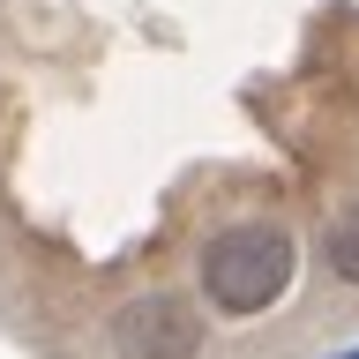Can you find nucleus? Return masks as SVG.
<instances>
[{"mask_svg": "<svg viewBox=\"0 0 359 359\" xmlns=\"http://www.w3.org/2000/svg\"><path fill=\"white\" fill-rule=\"evenodd\" d=\"M322 255H330V269L344 277V285H359V210H344V217L330 224V240H322Z\"/></svg>", "mask_w": 359, "mask_h": 359, "instance_id": "7ed1b4c3", "label": "nucleus"}, {"mask_svg": "<svg viewBox=\"0 0 359 359\" xmlns=\"http://www.w3.org/2000/svg\"><path fill=\"white\" fill-rule=\"evenodd\" d=\"M112 352L120 359H195L202 322H195V307H180L172 292H150V299H128L112 314Z\"/></svg>", "mask_w": 359, "mask_h": 359, "instance_id": "f03ea898", "label": "nucleus"}, {"mask_svg": "<svg viewBox=\"0 0 359 359\" xmlns=\"http://www.w3.org/2000/svg\"><path fill=\"white\" fill-rule=\"evenodd\" d=\"M292 269H299V247L277 224H232L202 247V292L210 307L224 314H262L292 292Z\"/></svg>", "mask_w": 359, "mask_h": 359, "instance_id": "f257e3e1", "label": "nucleus"}]
</instances>
